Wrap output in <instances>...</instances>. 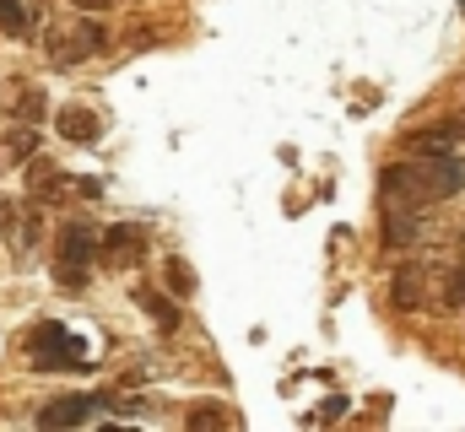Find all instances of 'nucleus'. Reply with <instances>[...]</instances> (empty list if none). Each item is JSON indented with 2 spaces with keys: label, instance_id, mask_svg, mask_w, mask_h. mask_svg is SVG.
<instances>
[{
  "label": "nucleus",
  "instance_id": "9b49d317",
  "mask_svg": "<svg viewBox=\"0 0 465 432\" xmlns=\"http://www.w3.org/2000/svg\"><path fill=\"white\" fill-rule=\"evenodd\" d=\"M54 130H60L65 141H76V146H93V141H98V113L71 103V108H60V113H54Z\"/></svg>",
  "mask_w": 465,
  "mask_h": 432
},
{
  "label": "nucleus",
  "instance_id": "9d476101",
  "mask_svg": "<svg viewBox=\"0 0 465 432\" xmlns=\"http://www.w3.org/2000/svg\"><path fill=\"white\" fill-rule=\"evenodd\" d=\"M27 157H38V124H11L5 135H0V162L5 168H16V162H27Z\"/></svg>",
  "mask_w": 465,
  "mask_h": 432
},
{
  "label": "nucleus",
  "instance_id": "7ed1b4c3",
  "mask_svg": "<svg viewBox=\"0 0 465 432\" xmlns=\"http://www.w3.org/2000/svg\"><path fill=\"white\" fill-rule=\"evenodd\" d=\"M27 357H33V368H44V373H76V368H87V346H82L65 324H38V329L27 335Z\"/></svg>",
  "mask_w": 465,
  "mask_h": 432
},
{
  "label": "nucleus",
  "instance_id": "f03ea898",
  "mask_svg": "<svg viewBox=\"0 0 465 432\" xmlns=\"http://www.w3.org/2000/svg\"><path fill=\"white\" fill-rule=\"evenodd\" d=\"M93 260H98V232H93V221H65V227H60V254H54V281L71 287V292L87 287Z\"/></svg>",
  "mask_w": 465,
  "mask_h": 432
},
{
  "label": "nucleus",
  "instance_id": "0eeeda50",
  "mask_svg": "<svg viewBox=\"0 0 465 432\" xmlns=\"http://www.w3.org/2000/svg\"><path fill=\"white\" fill-rule=\"evenodd\" d=\"M0 113L5 119H22V124H38L49 113V98L33 87V82H5L0 87Z\"/></svg>",
  "mask_w": 465,
  "mask_h": 432
},
{
  "label": "nucleus",
  "instance_id": "f3484780",
  "mask_svg": "<svg viewBox=\"0 0 465 432\" xmlns=\"http://www.w3.org/2000/svg\"><path fill=\"white\" fill-rule=\"evenodd\" d=\"M0 27H5L11 38L27 33V11H22V0H0Z\"/></svg>",
  "mask_w": 465,
  "mask_h": 432
},
{
  "label": "nucleus",
  "instance_id": "20e7f679",
  "mask_svg": "<svg viewBox=\"0 0 465 432\" xmlns=\"http://www.w3.org/2000/svg\"><path fill=\"white\" fill-rule=\"evenodd\" d=\"M27 195H33V206H71L76 195H98V190L93 184H76L71 173H60L44 157H27Z\"/></svg>",
  "mask_w": 465,
  "mask_h": 432
},
{
  "label": "nucleus",
  "instance_id": "4468645a",
  "mask_svg": "<svg viewBox=\"0 0 465 432\" xmlns=\"http://www.w3.org/2000/svg\"><path fill=\"white\" fill-rule=\"evenodd\" d=\"M422 227H417V211H390V221H384V243L390 249H401V243H411Z\"/></svg>",
  "mask_w": 465,
  "mask_h": 432
},
{
  "label": "nucleus",
  "instance_id": "6e6552de",
  "mask_svg": "<svg viewBox=\"0 0 465 432\" xmlns=\"http://www.w3.org/2000/svg\"><path fill=\"white\" fill-rule=\"evenodd\" d=\"M98 406H104V395H65V400H49L38 411V422L44 427H82V422L98 417Z\"/></svg>",
  "mask_w": 465,
  "mask_h": 432
},
{
  "label": "nucleus",
  "instance_id": "f8f14e48",
  "mask_svg": "<svg viewBox=\"0 0 465 432\" xmlns=\"http://www.w3.org/2000/svg\"><path fill=\"white\" fill-rule=\"evenodd\" d=\"M135 303L152 314L157 329H179V309H173V298H163V292H152V287H135Z\"/></svg>",
  "mask_w": 465,
  "mask_h": 432
},
{
  "label": "nucleus",
  "instance_id": "423d86ee",
  "mask_svg": "<svg viewBox=\"0 0 465 432\" xmlns=\"http://www.w3.org/2000/svg\"><path fill=\"white\" fill-rule=\"evenodd\" d=\"M38 211L44 206H16V201H0V238H5V249L11 254H27L33 249V238H38Z\"/></svg>",
  "mask_w": 465,
  "mask_h": 432
},
{
  "label": "nucleus",
  "instance_id": "a211bd4d",
  "mask_svg": "<svg viewBox=\"0 0 465 432\" xmlns=\"http://www.w3.org/2000/svg\"><path fill=\"white\" fill-rule=\"evenodd\" d=\"M444 303L465 309V265H450V281H444Z\"/></svg>",
  "mask_w": 465,
  "mask_h": 432
},
{
  "label": "nucleus",
  "instance_id": "ddd939ff",
  "mask_svg": "<svg viewBox=\"0 0 465 432\" xmlns=\"http://www.w3.org/2000/svg\"><path fill=\"white\" fill-rule=\"evenodd\" d=\"M71 49H76V60H87V54H104V49H109V33H104V27L87 16V22H76V27H71Z\"/></svg>",
  "mask_w": 465,
  "mask_h": 432
},
{
  "label": "nucleus",
  "instance_id": "1a4fd4ad",
  "mask_svg": "<svg viewBox=\"0 0 465 432\" xmlns=\"http://www.w3.org/2000/svg\"><path fill=\"white\" fill-rule=\"evenodd\" d=\"M390 298H395V309H428V265H401L395 270V281H390Z\"/></svg>",
  "mask_w": 465,
  "mask_h": 432
},
{
  "label": "nucleus",
  "instance_id": "dca6fc26",
  "mask_svg": "<svg viewBox=\"0 0 465 432\" xmlns=\"http://www.w3.org/2000/svg\"><path fill=\"white\" fill-rule=\"evenodd\" d=\"M184 422H190L195 432H206V427H232V417L223 411V406H195V411H190Z\"/></svg>",
  "mask_w": 465,
  "mask_h": 432
},
{
  "label": "nucleus",
  "instance_id": "6ab92c4d",
  "mask_svg": "<svg viewBox=\"0 0 465 432\" xmlns=\"http://www.w3.org/2000/svg\"><path fill=\"white\" fill-rule=\"evenodd\" d=\"M76 11H114V5H124V0H71Z\"/></svg>",
  "mask_w": 465,
  "mask_h": 432
},
{
  "label": "nucleus",
  "instance_id": "2eb2a0df",
  "mask_svg": "<svg viewBox=\"0 0 465 432\" xmlns=\"http://www.w3.org/2000/svg\"><path fill=\"white\" fill-rule=\"evenodd\" d=\"M163 281H168V292H173V298H190V292H195V270H190L184 260H168Z\"/></svg>",
  "mask_w": 465,
  "mask_h": 432
},
{
  "label": "nucleus",
  "instance_id": "39448f33",
  "mask_svg": "<svg viewBox=\"0 0 465 432\" xmlns=\"http://www.w3.org/2000/svg\"><path fill=\"white\" fill-rule=\"evenodd\" d=\"M98 260H104V265H119V270H124V265H141V260H146V232H141L135 221H114V227L98 238Z\"/></svg>",
  "mask_w": 465,
  "mask_h": 432
},
{
  "label": "nucleus",
  "instance_id": "f257e3e1",
  "mask_svg": "<svg viewBox=\"0 0 465 432\" xmlns=\"http://www.w3.org/2000/svg\"><path fill=\"white\" fill-rule=\"evenodd\" d=\"M465 190V162H455L450 152L444 157H417V162H395L384 168L379 179V195H384V211H422L433 201H450Z\"/></svg>",
  "mask_w": 465,
  "mask_h": 432
}]
</instances>
